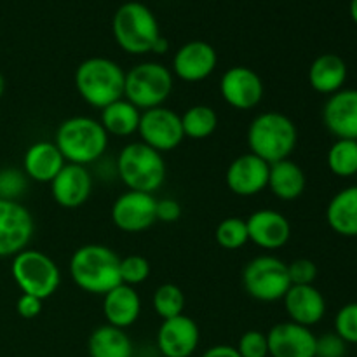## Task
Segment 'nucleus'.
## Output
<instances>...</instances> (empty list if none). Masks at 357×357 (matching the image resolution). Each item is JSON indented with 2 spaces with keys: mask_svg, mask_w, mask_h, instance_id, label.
<instances>
[{
  "mask_svg": "<svg viewBox=\"0 0 357 357\" xmlns=\"http://www.w3.org/2000/svg\"><path fill=\"white\" fill-rule=\"evenodd\" d=\"M70 278L89 295L105 296L121 282V257L103 244H86L70 258Z\"/></svg>",
  "mask_w": 357,
  "mask_h": 357,
  "instance_id": "f257e3e1",
  "label": "nucleus"
},
{
  "mask_svg": "<svg viewBox=\"0 0 357 357\" xmlns=\"http://www.w3.org/2000/svg\"><path fill=\"white\" fill-rule=\"evenodd\" d=\"M250 152L264 159L267 164H275L291 157L298 143L296 124L282 112H261L251 121L248 128Z\"/></svg>",
  "mask_w": 357,
  "mask_h": 357,
  "instance_id": "f03ea898",
  "label": "nucleus"
},
{
  "mask_svg": "<svg viewBox=\"0 0 357 357\" xmlns=\"http://www.w3.org/2000/svg\"><path fill=\"white\" fill-rule=\"evenodd\" d=\"M73 82L77 93L89 107L103 110L110 103L124 98L126 72L114 59L93 56L77 66Z\"/></svg>",
  "mask_w": 357,
  "mask_h": 357,
  "instance_id": "7ed1b4c3",
  "label": "nucleus"
},
{
  "mask_svg": "<svg viewBox=\"0 0 357 357\" xmlns=\"http://www.w3.org/2000/svg\"><path fill=\"white\" fill-rule=\"evenodd\" d=\"M108 135L98 119L75 115L58 126L54 143L68 164L89 166L98 162L108 150Z\"/></svg>",
  "mask_w": 357,
  "mask_h": 357,
  "instance_id": "20e7f679",
  "label": "nucleus"
},
{
  "mask_svg": "<svg viewBox=\"0 0 357 357\" xmlns=\"http://www.w3.org/2000/svg\"><path fill=\"white\" fill-rule=\"evenodd\" d=\"M115 171L128 190L155 194L166 183L164 155L142 142L128 143L119 152Z\"/></svg>",
  "mask_w": 357,
  "mask_h": 357,
  "instance_id": "39448f33",
  "label": "nucleus"
},
{
  "mask_svg": "<svg viewBox=\"0 0 357 357\" xmlns=\"http://www.w3.org/2000/svg\"><path fill=\"white\" fill-rule=\"evenodd\" d=\"M112 31L119 47L132 56L152 52L160 35L155 14L142 2H126L115 10Z\"/></svg>",
  "mask_w": 357,
  "mask_h": 357,
  "instance_id": "423d86ee",
  "label": "nucleus"
},
{
  "mask_svg": "<svg viewBox=\"0 0 357 357\" xmlns=\"http://www.w3.org/2000/svg\"><path fill=\"white\" fill-rule=\"evenodd\" d=\"M174 75L159 61H143L126 72L124 98L142 112L164 107L173 93Z\"/></svg>",
  "mask_w": 357,
  "mask_h": 357,
  "instance_id": "0eeeda50",
  "label": "nucleus"
},
{
  "mask_svg": "<svg viewBox=\"0 0 357 357\" xmlns=\"http://www.w3.org/2000/svg\"><path fill=\"white\" fill-rule=\"evenodd\" d=\"M10 275L23 295H31L42 302L51 298L61 284V271L47 253L38 250H23L13 257Z\"/></svg>",
  "mask_w": 357,
  "mask_h": 357,
  "instance_id": "6e6552de",
  "label": "nucleus"
},
{
  "mask_svg": "<svg viewBox=\"0 0 357 357\" xmlns=\"http://www.w3.org/2000/svg\"><path fill=\"white\" fill-rule=\"evenodd\" d=\"M243 286L244 291L258 302H279L291 288L288 264L272 255H260L244 267Z\"/></svg>",
  "mask_w": 357,
  "mask_h": 357,
  "instance_id": "1a4fd4ad",
  "label": "nucleus"
},
{
  "mask_svg": "<svg viewBox=\"0 0 357 357\" xmlns=\"http://www.w3.org/2000/svg\"><path fill=\"white\" fill-rule=\"evenodd\" d=\"M138 135L139 142L162 155L178 149L185 139L181 117L167 107H157L142 112Z\"/></svg>",
  "mask_w": 357,
  "mask_h": 357,
  "instance_id": "9d476101",
  "label": "nucleus"
},
{
  "mask_svg": "<svg viewBox=\"0 0 357 357\" xmlns=\"http://www.w3.org/2000/svg\"><path fill=\"white\" fill-rule=\"evenodd\" d=\"M35 232L31 213L20 201L0 199V258L26 250Z\"/></svg>",
  "mask_w": 357,
  "mask_h": 357,
  "instance_id": "9b49d317",
  "label": "nucleus"
},
{
  "mask_svg": "<svg viewBox=\"0 0 357 357\" xmlns=\"http://www.w3.org/2000/svg\"><path fill=\"white\" fill-rule=\"evenodd\" d=\"M112 222L121 232L138 234L157 222V199L153 194L126 190L112 204Z\"/></svg>",
  "mask_w": 357,
  "mask_h": 357,
  "instance_id": "f8f14e48",
  "label": "nucleus"
},
{
  "mask_svg": "<svg viewBox=\"0 0 357 357\" xmlns=\"http://www.w3.org/2000/svg\"><path fill=\"white\" fill-rule=\"evenodd\" d=\"M264 80L248 66H230L220 79V94L234 110H251L264 100Z\"/></svg>",
  "mask_w": 357,
  "mask_h": 357,
  "instance_id": "ddd939ff",
  "label": "nucleus"
},
{
  "mask_svg": "<svg viewBox=\"0 0 357 357\" xmlns=\"http://www.w3.org/2000/svg\"><path fill=\"white\" fill-rule=\"evenodd\" d=\"M218 66V54L206 40H190L181 45L173 56L171 72L188 84L209 79Z\"/></svg>",
  "mask_w": 357,
  "mask_h": 357,
  "instance_id": "4468645a",
  "label": "nucleus"
},
{
  "mask_svg": "<svg viewBox=\"0 0 357 357\" xmlns=\"http://www.w3.org/2000/svg\"><path fill=\"white\" fill-rule=\"evenodd\" d=\"M271 164L248 152L236 157L229 164L225 173V183L237 197H255L267 190Z\"/></svg>",
  "mask_w": 357,
  "mask_h": 357,
  "instance_id": "2eb2a0df",
  "label": "nucleus"
},
{
  "mask_svg": "<svg viewBox=\"0 0 357 357\" xmlns=\"http://www.w3.org/2000/svg\"><path fill=\"white\" fill-rule=\"evenodd\" d=\"M155 342L164 357H190L197 351L201 331L192 317L181 314L160 323Z\"/></svg>",
  "mask_w": 357,
  "mask_h": 357,
  "instance_id": "dca6fc26",
  "label": "nucleus"
},
{
  "mask_svg": "<svg viewBox=\"0 0 357 357\" xmlns=\"http://www.w3.org/2000/svg\"><path fill=\"white\" fill-rule=\"evenodd\" d=\"M246 225L250 241L261 250H281L291 239V223L275 209L264 208L251 213L246 220Z\"/></svg>",
  "mask_w": 357,
  "mask_h": 357,
  "instance_id": "f3484780",
  "label": "nucleus"
},
{
  "mask_svg": "<svg viewBox=\"0 0 357 357\" xmlns=\"http://www.w3.org/2000/svg\"><path fill=\"white\" fill-rule=\"evenodd\" d=\"M49 187L56 204L65 209H77L86 204L93 194L94 180L86 166L66 162Z\"/></svg>",
  "mask_w": 357,
  "mask_h": 357,
  "instance_id": "a211bd4d",
  "label": "nucleus"
},
{
  "mask_svg": "<svg viewBox=\"0 0 357 357\" xmlns=\"http://www.w3.org/2000/svg\"><path fill=\"white\" fill-rule=\"evenodd\" d=\"M268 357H316L317 337L302 324L284 321L267 333Z\"/></svg>",
  "mask_w": 357,
  "mask_h": 357,
  "instance_id": "6ab92c4d",
  "label": "nucleus"
},
{
  "mask_svg": "<svg viewBox=\"0 0 357 357\" xmlns=\"http://www.w3.org/2000/svg\"><path fill=\"white\" fill-rule=\"evenodd\" d=\"M324 128L337 139H357V89H340L323 107Z\"/></svg>",
  "mask_w": 357,
  "mask_h": 357,
  "instance_id": "aec40b11",
  "label": "nucleus"
},
{
  "mask_svg": "<svg viewBox=\"0 0 357 357\" xmlns=\"http://www.w3.org/2000/svg\"><path fill=\"white\" fill-rule=\"evenodd\" d=\"M289 321L312 328L326 316V300L314 284L291 286L282 298Z\"/></svg>",
  "mask_w": 357,
  "mask_h": 357,
  "instance_id": "412c9836",
  "label": "nucleus"
},
{
  "mask_svg": "<svg viewBox=\"0 0 357 357\" xmlns=\"http://www.w3.org/2000/svg\"><path fill=\"white\" fill-rule=\"evenodd\" d=\"M66 164L54 142L42 139L26 149L23 155V173L37 183H51Z\"/></svg>",
  "mask_w": 357,
  "mask_h": 357,
  "instance_id": "4be33fe9",
  "label": "nucleus"
},
{
  "mask_svg": "<svg viewBox=\"0 0 357 357\" xmlns=\"http://www.w3.org/2000/svg\"><path fill=\"white\" fill-rule=\"evenodd\" d=\"M142 314V298L132 286L119 284L103 296V316L107 324L128 330Z\"/></svg>",
  "mask_w": 357,
  "mask_h": 357,
  "instance_id": "5701e85b",
  "label": "nucleus"
},
{
  "mask_svg": "<svg viewBox=\"0 0 357 357\" xmlns=\"http://www.w3.org/2000/svg\"><path fill=\"white\" fill-rule=\"evenodd\" d=\"M345 80H347V65L338 54L317 56L309 68V84L316 93L331 94L344 89Z\"/></svg>",
  "mask_w": 357,
  "mask_h": 357,
  "instance_id": "b1692460",
  "label": "nucleus"
},
{
  "mask_svg": "<svg viewBox=\"0 0 357 357\" xmlns=\"http://www.w3.org/2000/svg\"><path fill=\"white\" fill-rule=\"evenodd\" d=\"M307 187V176L302 167L291 159L271 164L267 188L279 201L291 202L303 195Z\"/></svg>",
  "mask_w": 357,
  "mask_h": 357,
  "instance_id": "393cba45",
  "label": "nucleus"
},
{
  "mask_svg": "<svg viewBox=\"0 0 357 357\" xmlns=\"http://www.w3.org/2000/svg\"><path fill=\"white\" fill-rule=\"evenodd\" d=\"M326 222L342 237H357V185H351L331 197L326 208Z\"/></svg>",
  "mask_w": 357,
  "mask_h": 357,
  "instance_id": "a878e982",
  "label": "nucleus"
},
{
  "mask_svg": "<svg viewBox=\"0 0 357 357\" xmlns=\"http://www.w3.org/2000/svg\"><path fill=\"white\" fill-rule=\"evenodd\" d=\"M139 119H142V110L126 98H121L101 110L100 124L103 126L108 136L128 138L138 132Z\"/></svg>",
  "mask_w": 357,
  "mask_h": 357,
  "instance_id": "bb28decb",
  "label": "nucleus"
},
{
  "mask_svg": "<svg viewBox=\"0 0 357 357\" xmlns=\"http://www.w3.org/2000/svg\"><path fill=\"white\" fill-rule=\"evenodd\" d=\"M87 352L89 357H132L135 347L126 330L103 324L89 335Z\"/></svg>",
  "mask_w": 357,
  "mask_h": 357,
  "instance_id": "cd10ccee",
  "label": "nucleus"
},
{
  "mask_svg": "<svg viewBox=\"0 0 357 357\" xmlns=\"http://www.w3.org/2000/svg\"><path fill=\"white\" fill-rule=\"evenodd\" d=\"M180 117L185 138L195 139V142L209 138L218 128V114L209 105H194L187 108Z\"/></svg>",
  "mask_w": 357,
  "mask_h": 357,
  "instance_id": "c85d7f7f",
  "label": "nucleus"
},
{
  "mask_svg": "<svg viewBox=\"0 0 357 357\" xmlns=\"http://www.w3.org/2000/svg\"><path fill=\"white\" fill-rule=\"evenodd\" d=\"M328 167L338 178L357 174V139H335L326 155Z\"/></svg>",
  "mask_w": 357,
  "mask_h": 357,
  "instance_id": "c756f323",
  "label": "nucleus"
},
{
  "mask_svg": "<svg viewBox=\"0 0 357 357\" xmlns=\"http://www.w3.org/2000/svg\"><path fill=\"white\" fill-rule=\"evenodd\" d=\"M152 307L153 310H155L157 316H159L162 321L181 316L185 310L183 291H181L180 286L173 284V282L160 284L159 288L153 291Z\"/></svg>",
  "mask_w": 357,
  "mask_h": 357,
  "instance_id": "7c9ffc66",
  "label": "nucleus"
},
{
  "mask_svg": "<svg viewBox=\"0 0 357 357\" xmlns=\"http://www.w3.org/2000/svg\"><path fill=\"white\" fill-rule=\"evenodd\" d=\"M215 239L220 248L227 251H237L250 243L246 220L239 216H229L222 220L215 230Z\"/></svg>",
  "mask_w": 357,
  "mask_h": 357,
  "instance_id": "2f4dec72",
  "label": "nucleus"
},
{
  "mask_svg": "<svg viewBox=\"0 0 357 357\" xmlns=\"http://www.w3.org/2000/svg\"><path fill=\"white\" fill-rule=\"evenodd\" d=\"M150 278V261L142 255H129L121 258V282L128 286H139Z\"/></svg>",
  "mask_w": 357,
  "mask_h": 357,
  "instance_id": "473e14b6",
  "label": "nucleus"
},
{
  "mask_svg": "<svg viewBox=\"0 0 357 357\" xmlns=\"http://www.w3.org/2000/svg\"><path fill=\"white\" fill-rule=\"evenodd\" d=\"M335 333L345 344L357 345V302L345 303L335 316Z\"/></svg>",
  "mask_w": 357,
  "mask_h": 357,
  "instance_id": "72a5a7b5",
  "label": "nucleus"
},
{
  "mask_svg": "<svg viewBox=\"0 0 357 357\" xmlns=\"http://www.w3.org/2000/svg\"><path fill=\"white\" fill-rule=\"evenodd\" d=\"M28 187V178L23 171L6 167L0 169V199L17 201Z\"/></svg>",
  "mask_w": 357,
  "mask_h": 357,
  "instance_id": "f704fd0d",
  "label": "nucleus"
},
{
  "mask_svg": "<svg viewBox=\"0 0 357 357\" xmlns=\"http://www.w3.org/2000/svg\"><path fill=\"white\" fill-rule=\"evenodd\" d=\"M236 349L241 357H268L267 333L258 330L246 331L239 338V344Z\"/></svg>",
  "mask_w": 357,
  "mask_h": 357,
  "instance_id": "c9c22d12",
  "label": "nucleus"
},
{
  "mask_svg": "<svg viewBox=\"0 0 357 357\" xmlns=\"http://www.w3.org/2000/svg\"><path fill=\"white\" fill-rule=\"evenodd\" d=\"M317 265L309 258H296L288 264V274L291 286H309L317 279Z\"/></svg>",
  "mask_w": 357,
  "mask_h": 357,
  "instance_id": "e433bc0d",
  "label": "nucleus"
},
{
  "mask_svg": "<svg viewBox=\"0 0 357 357\" xmlns=\"http://www.w3.org/2000/svg\"><path fill=\"white\" fill-rule=\"evenodd\" d=\"M347 344L337 333H324L316 340V357H345Z\"/></svg>",
  "mask_w": 357,
  "mask_h": 357,
  "instance_id": "4c0bfd02",
  "label": "nucleus"
},
{
  "mask_svg": "<svg viewBox=\"0 0 357 357\" xmlns=\"http://www.w3.org/2000/svg\"><path fill=\"white\" fill-rule=\"evenodd\" d=\"M181 216V206L180 202L174 199H157V222L164 223H174L178 222Z\"/></svg>",
  "mask_w": 357,
  "mask_h": 357,
  "instance_id": "58836bf2",
  "label": "nucleus"
},
{
  "mask_svg": "<svg viewBox=\"0 0 357 357\" xmlns=\"http://www.w3.org/2000/svg\"><path fill=\"white\" fill-rule=\"evenodd\" d=\"M16 310L23 319H35L42 312V300L37 298V296L23 295L21 293L16 303Z\"/></svg>",
  "mask_w": 357,
  "mask_h": 357,
  "instance_id": "ea45409f",
  "label": "nucleus"
},
{
  "mask_svg": "<svg viewBox=\"0 0 357 357\" xmlns=\"http://www.w3.org/2000/svg\"><path fill=\"white\" fill-rule=\"evenodd\" d=\"M201 357H241V354L237 352V349L234 347V345L220 344L209 347Z\"/></svg>",
  "mask_w": 357,
  "mask_h": 357,
  "instance_id": "a19ab883",
  "label": "nucleus"
},
{
  "mask_svg": "<svg viewBox=\"0 0 357 357\" xmlns=\"http://www.w3.org/2000/svg\"><path fill=\"white\" fill-rule=\"evenodd\" d=\"M167 49H169V42H167L166 37H160L153 45L152 52L153 54H164V52H167Z\"/></svg>",
  "mask_w": 357,
  "mask_h": 357,
  "instance_id": "79ce46f5",
  "label": "nucleus"
},
{
  "mask_svg": "<svg viewBox=\"0 0 357 357\" xmlns=\"http://www.w3.org/2000/svg\"><path fill=\"white\" fill-rule=\"evenodd\" d=\"M349 10H351L352 21L357 24V0H351V7H349Z\"/></svg>",
  "mask_w": 357,
  "mask_h": 357,
  "instance_id": "37998d69",
  "label": "nucleus"
},
{
  "mask_svg": "<svg viewBox=\"0 0 357 357\" xmlns=\"http://www.w3.org/2000/svg\"><path fill=\"white\" fill-rule=\"evenodd\" d=\"M3 91H6V79H3V75L0 73V98L3 96Z\"/></svg>",
  "mask_w": 357,
  "mask_h": 357,
  "instance_id": "c03bdc74",
  "label": "nucleus"
}]
</instances>
